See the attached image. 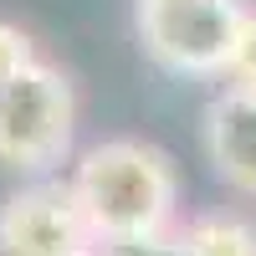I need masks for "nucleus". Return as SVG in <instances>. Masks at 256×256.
Instances as JSON below:
<instances>
[{"mask_svg":"<svg viewBox=\"0 0 256 256\" xmlns=\"http://www.w3.org/2000/svg\"><path fill=\"white\" fill-rule=\"evenodd\" d=\"M246 0H138V46L174 77H226L246 26Z\"/></svg>","mask_w":256,"mask_h":256,"instance_id":"3","label":"nucleus"},{"mask_svg":"<svg viewBox=\"0 0 256 256\" xmlns=\"http://www.w3.org/2000/svg\"><path fill=\"white\" fill-rule=\"evenodd\" d=\"M36 62V41L20 31V26H10V20H0V88H6L10 77H20Z\"/></svg>","mask_w":256,"mask_h":256,"instance_id":"7","label":"nucleus"},{"mask_svg":"<svg viewBox=\"0 0 256 256\" xmlns=\"http://www.w3.org/2000/svg\"><path fill=\"white\" fill-rule=\"evenodd\" d=\"M102 256H190V246L180 241V230H164V236L113 241V246H102Z\"/></svg>","mask_w":256,"mask_h":256,"instance_id":"9","label":"nucleus"},{"mask_svg":"<svg viewBox=\"0 0 256 256\" xmlns=\"http://www.w3.org/2000/svg\"><path fill=\"white\" fill-rule=\"evenodd\" d=\"M72 190L102 246L164 236L180 210V169L159 144L102 138L72 164Z\"/></svg>","mask_w":256,"mask_h":256,"instance_id":"1","label":"nucleus"},{"mask_svg":"<svg viewBox=\"0 0 256 256\" xmlns=\"http://www.w3.org/2000/svg\"><path fill=\"white\" fill-rule=\"evenodd\" d=\"M236 88H251L256 92V6L246 10V26L236 36V52H230V72H226Z\"/></svg>","mask_w":256,"mask_h":256,"instance_id":"8","label":"nucleus"},{"mask_svg":"<svg viewBox=\"0 0 256 256\" xmlns=\"http://www.w3.org/2000/svg\"><path fill=\"white\" fill-rule=\"evenodd\" d=\"M77 134V92L72 77L52 62H31L20 77L0 88V164L16 174H52L72 154Z\"/></svg>","mask_w":256,"mask_h":256,"instance_id":"2","label":"nucleus"},{"mask_svg":"<svg viewBox=\"0 0 256 256\" xmlns=\"http://www.w3.org/2000/svg\"><path fill=\"white\" fill-rule=\"evenodd\" d=\"M0 256H102L72 180L36 174L0 200Z\"/></svg>","mask_w":256,"mask_h":256,"instance_id":"4","label":"nucleus"},{"mask_svg":"<svg viewBox=\"0 0 256 256\" xmlns=\"http://www.w3.org/2000/svg\"><path fill=\"white\" fill-rule=\"evenodd\" d=\"M190 256H256V216L246 210H205L180 226Z\"/></svg>","mask_w":256,"mask_h":256,"instance_id":"6","label":"nucleus"},{"mask_svg":"<svg viewBox=\"0 0 256 256\" xmlns=\"http://www.w3.org/2000/svg\"><path fill=\"white\" fill-rule=\"evenodd\" d=\"M200 138H205V159L216 169V180L236 195L256 200V92L236 88V82L216 92L205 108Z\"/></svg>","mask_w":256,"mask_h":256,"instance_id":"5","label":"nucleus"}]
</instances>
